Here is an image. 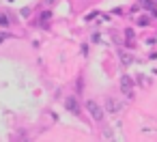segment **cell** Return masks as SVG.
I'll list each match as a JSON object with an SVG mask.
<instances>
[{"mask_svg": "<svg viewBox=\"0 0 157 142\" xmlns=\"http://www.w3.org/2000/svg\"><path fill=\"white\" fill-rule=\"evenodd\" d=\"M86 110L90 112V116H93L95 121H101V118H103V112H101L99 103H95V101H88V103H86Z\"/></svg>", "mask_w": 157, "mask_h": 142, "instance_id": "1", "label": "cell"}, {"mask_svg": "<svg viewBox=\"0 0 157 142\" xmlns=\"http://www.w3.org/2000/svg\"><path fill=\"white\" fill-rule=\"evenodd\" d=\"M121 90H123L125 95H131V90H133V84H131V78H127V75H125V78L121 80Z\"/></svg>", "mask_w": 157, "mask_h": 142, "instance_id": "2", "label": "cell"}, {"mask_svg": "<svg viewBox=\"0 0 157 142\" xmlns=\"http://www.w3.org/2000/svg\"><path fill=\"white\" fill-rule=\"evenodd\" d=\"M140 5H142L146 11H151L153 17H157V9H155V2H153V0H140Z\"/></svg>", "mask_w": 157, "mask_h": 142, "instance_id": "3", "label": "cell"}, {"mask_svg": "<svg viewBox=\"0 0 157 142\" xmlns=\"http://www.w3.org/2000/svg\"><path fill=\"white\" fill-rule=\"evenodd\" d=\"M67 108H69V112L80 114V106H78V101H75L73 97H69V99H67Z\"/></svg>", "mask_w": 157, "mask_h": 142, "instance_id": "4", "label": "cell"}, {"mask_svg": "<svg viewBox=\"0 0 157 142\" xmlns=\"http://www.w3.org/2000/svg\"><path fill=\"white\" fill-rule=\"evenodd\" d=\"M105 106H108V112H118V110H121V103H118V101H114V99H108V103H105Z\"/></svg>", "mask_w": 157, "mask_h": 142, "instance_id": "5", "label": "cell"}, {"mask_svg": "<svg viewBox=\"0 0 157 142\" xmlns=\"http://www.w3.org/2000/svg\"><path fill=\"white\" fill-rule=\"evenodd\" d=\"M0 26H9V17L0 13Z\"/></svg>", "mask_w": 157, "mask_h": 142, "instance_id": "6", "label": "cell"}, {"mask_svg": "<svg viewBox=\"0 0 157 142\" xmlns=\"http://www.w3.org/2000/svg\"><path fill=\"white\" fill-rule=\"evenodd\" d=\"M148 22H151L148 17H140V20H138V24H140V26H148Z\"/></svg>", "mask_w": 157, "mask_h": 142, "instance_id": "7", "label": "cell"}, {"mask_svg": "<svg viewBox=\"0 0 157 142\" xmlns=\"http://www.w3.org/2000/svg\"><path fill=\"white\" fill-rule=\"evenodd\" d=\"M5 39H7V35H0V43H2Z\"/></svg>", "mask_w": 157, "mask_h": 142, "instance_id": "8", "label": "cell"}]
</instances>
